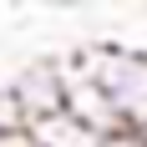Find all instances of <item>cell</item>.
Instances as JSON below:
<instances>
[{"label":"cell","mask_w":147,"mask_h":147,"mask_svg":"<svg viewBox=\"0 0 147 147\" xmlns=\"http://www.w3.org/2000/svg\"><path fill=\"white\" fill-rule=\"evenodd\" d=\"M71 71L107 91V102L117 107L122 127L142 132L147 127V51H127V46H86L71 56Z\"/></svg>","instance_id":"cell-1"},{"label":"cell","mask_w":147,"mask_h":147,"mask_svg":"<svg viewBox=\"0 0 147 147\" xmlns=\"http://www.w3.org/2000/svg\"><path fill=\"white\" fill-rule=\"evenodd\" d=\"M142 137H147V127H142Z\"/></svg>","instance_id":"cell-5"},{"label":"cell","mask_w":147,"mask_h":147,"mask_svg":"<svg viewBox=\"0 0 147 147\" xmlns=\"http://www.w3.org/2000/svg\"><path fill=\"white\" fill-rule=\"evenodd\" d=\"M0 91L10 96V107L20 112V122H36V117L61 112V107H66V56H36V61H26Z\"/></svg>","instance_id":"cell-2"},{"label":"cell","mask_w":147,"mask_h":147,"mask_svg":"<svg viewBox=\"0 0 147 147\" xmlns=\"http://www.w3.org/2000/svg\"><path fill=\"white\" fill-rule=\"evenodd\" d=\"M26 132L36 137L41 147H102V137L91 132L86 122H76L66 107H61V112H51V117H36V122H26Z\"/></svg>","instance_id":"cell-3"},{"label":"cell","mask_w":147,"mask_h":147,"mask_svg":"<svg viewBox=\"0 0 147 147\" xmlns=\"http://www.w3.org/2000/svg\"><path fill=\"white\" fill-rule=\"evenodd\" d=\"M102 147H147V137H142V132H132V127H122V132L102 137Z\"/></svg>","instance_id":"cell-4"}]
</instances>
